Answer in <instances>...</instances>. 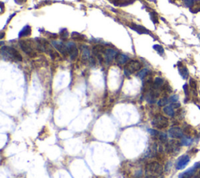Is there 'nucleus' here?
<instances>
[{
    "instance_id": "obj_7",
    "label": "nucleus",
    "mask_w": 200,
    "mask_h": 178,
    "mask_svg": "<svg viewBox=\"0 0 200 178\" xmlns=\"http://www.w3.org/2000/svg\"><path fill=\"white\" fill-rule=\"evenodd\" d=\"M168 135L174 139H181L184 137V133L180 127H173L169 130Z\"/></svg>"
},
{
    "instance_id": "obj_24",
    "label": "nucleus",
    "mask_w": 200,
    "mask_h": 178,
    "mask_svg": "<svg viewBox=\"0 0 200 178\" xmlns=\"http://www.w3.org/2000/svg\"><path fill=\"white\" fill-rule=\"evenodd\" d=\"M153 49H154L160 55H164V49L161 45H160V44H155V45H153Z\"/></svg>"
},
{
    "instance_id": "obj_12",
    "label": "nucleus",
    "mask_w": 200,
    "mask_h": 178,
    "mask_svg": "<svg viewBox=\"0 0 200 178\" xmlns=\"http://www.w3.org/2000/svg\"><path fill=\"white\" fill-rule=\"evenodd\" d=\"M198 167H200V162H198V163L195 164L194 166V167L189 169L187 171H185L184 173H183L182 174L180 175L179 178H192V176H193V174L195 173V171L196 169H198Z\"/></svg>"
},
{
    "instance_id": "obj_36",
    "label": "nucleus",
    "mask_w": 200,
    "mask_h": 178,
    "mask_svg": "<svg viewBox=\"0 0 200 178\" xmlns=\"http://www.w3.org/2000/svg\"><path fill=\"white\" fill-rule=\"evenodd\" d=\"M3 12V3H2V13Z\"/></svg>"
},
{
    "instance_id": "obj_29",
    "label": "nucleus",
    "mask_w": 200,
    "mask_h": 178,
    "mask_svg": "<svg viewBox=\"0 0 200 178\" xmlns=\"http://www.w3.org/2000/svg\"><path fill=\"white\" fill-rule=\"evenodd\" d=\"M184 5H185L186 7L191 8V7H193V5L195 4V0H184Z\"/></svg>"
},
{
    "instance_id": "obj_26",
    "label": "nucleus",
    "mask_w": 200,
    "mask_h": 178,
    "mask_svg": "<svg viewBox=\"0 0 200 178\" xmlns=\"http://www.w3.org/2000/svg\"><path fill=\"white\" fill-rule=\"evenodd\" d=\"M169 102H170L169 99H167V98H163V99H160V101L158 102V105H159V106H164V105H167Z\"/></svg>"
},
{
    "instance_id": "obj_20",
    "label": "nucleus",
    "mask_w": 200,
    "mask_h": 178,
    "mask_svg": "<svg viewBox=\"0 0 200 178\" xmlns=\"http://www.w3.org/2000/svg\"><path fill=\"white\" fill-rule=\"evenodd\" d=\"M82 49V56L84 59H88L89 57H90V52H89L88 48L85 45H83L81 47Z\"/></svg>"
},
{
    "instance_id": "obj_35",
    "label": "nucleus",
    "mask_w": 200,
    "mask_h": 178,
    "mask_svg": "<svg viewBox=\"0 0 200 178\" xmlns=\"http://www.w3.org/2000/svg\"><path fill=\"white\" fill-rule=\"evenodd\" d=\"M15 1H16V2H17V3L21 4V3H22V2H24V1H26V0H15Z\"/></svg>"
},
{
    "instance_id": "obj_15",
    "label": "nucleus",
    "mask_w": 200,
    "mask_h": 178,
    "mask_svg": "<svg viewBox=\"0 0 200 178\" xmlns=\"http://www.w3.org/2000/svg\"><path fill=\"white\" fill-rule=\"evenodd\" d=\"M115 59H116L117 63L118 64L123 65V64H127V63H128L129 58L128 56L124 54H117Z\"/></svg>"
},
{
    "instance_id": "obj_11",
    "label": "nucleus",
    "mask_w": 200,
    "mask_h": 178,
    "mask_svg": "<svg viewBox=\"0 0 200 178\" xmlns=\"http://www.w3.org/2000/svg\"><path fill=\"white\" fill-rule=\"evenodd\" d=\"M117 55V52L114 49H107L104 53V59H105L106 63H110L113 62V60L114 59H116V56Z\"/></svg>"
},
{
    "instance_id": "obj_19",
    "label": "nucleus",
    "mask_w": 200,
    "mask_h": 178,
    "mask_svg": "<svg viewBox=\"0 0 200 178\" xmlns=\"http://www.w3.org/2000/svg\"><path fill=\"white\" fill-rule=\"evenodd\" d=\"M190 11L193 13H198L200 11V0H195L193 7L190 8Z\"/></svg>"
},
{
    "instance_id": "obj_4",
    "label": "nucleus",
    "mask_w": 200,
    "mask_h": 178,
    "mask_svg": "<svg viewBox=\"0 0 200 178\" xmlns=\"http://www.w3.org/2000/svg\"><path fill=\"white\" fill-rule=\"evenodd\" d=\"M152 125L155 128L162 130L168 127L169 120L166 116L162 115H156L152 119Z\"/></svg>"
},
{
    "instance_id": "obj_32",
    "label": "nucleus",
    "mask_w": 200,
    "mask_h": 178,
    "mask_svg": "<svg viewBox=\"0 0 200 178\" xmlns=\"http://www.w3.org/2000/svg\"><path fill=\"white\" fill-rule=\"evenodd\" d=\"M61 36H62L63 38L66 39L68 37V33H67V30H61Z\"/></svg>"
},
{
    "instance_id": "obj_16",
    "label": "nucleus",
    "mask_w": 200,
    "mask_h": 178,
    "mask_svg": "<svg viewBox=\"0 0 200 178\" xmlns=\"http://www.w3.org/2000/svg\"><path fill=\"white\" fill-rule=\"evenodd\" d=\"M31 28L30 26L27 25L25 26V27H24L21 31H20L19 37L20 38H22V37H27V36H29V35H31Z\"/></svg>"
},
{
    "instance_id": "obj_8",
    "label": "nucleus",
    "mask_w": 200,
    "mask_h": 178,
    "mask_svg": "<svg viewBox=\"0 0 200 178\" xmlns=\"http://www.w3.org/2000/svg\"><path fill=\"white\" fill-rule=\"evenodd\" d=\"M67 50H68V56L72 60H74L78 56V50L74 43L68 42L67 44Z\"/></svg>"
},
{
    "instance_id": "obj_31",
    "label": "nucleus",
    "mask_w": 200,
    "mask_h": 178,
    "mask_svg": "<svg viewBox=\"0 0 200 178\" xmlns=\"http://www.w3.org/2000/svg\"><path fill=\"white\" fill-rule=\"evenodd\" d=\"M183 88H184V94H185L186 96V98L188 97V95H189V91H188V84H185L184 85V87H183Z\"/></svg>"
},
{
    "instance_id": "obj_18",
    "label": "nucleus",
    "mask_w": 200,
    "mask_h": 178,
    "mask_svg": "<svg viewBox=\"0 0 200 178\" xmlns=\"http://www.w3.org/2000/svg\"><path fill=\"white\" fill-rule=\"evenodd\" d=\"M164 112L167 115V116H170V117L174 116V110L173 106H172L171 105H167V106L164 107Z\"/></svg>"
},
{
    "instance_id": "obj_9",
    "label": "nucleus",
    "mask_w": 200,
    "mask_h": 178,
    "mask_svg": "<svg viewBox=\"0 0 200 178\" xmlns=\"http://www.w3.org/2000/svg\"><path fill=\"white\" fill-rule=\"evenodd\" d=\"M52 44H53L56 50H58L64 56H68V50H67V44H64L62 42L56 41H52Z\"/></svg>"
},
{
    "instance_id": "obj_1",
    "label": "nucleus",
    "mask_w": 200,
    "mask_h": 178,
    "mask_svg": "<svg viewBox=\"0 0 200 178\" xmlns=\"http://www.w3.org/2000/svg\"><path fill=\"white\" fill-rule=\"evenodd\" d=\"M1 53H2V57L5 58L6 59H8V60L22 61L23 59L21 53L12 47L2 46L1 49Z\"/></svg>"
},
{
    "instance_id": "obj_3",
    "label": "nucleus",
    "mask_w": 200,
    "mask_h": 178,
    "mask_svg": "<svg viewBox=\"0 0 200 178\" xmlns=\"http://www.w3.org/2000/svg\"><path fill=\"white\" fill-rule=\"evenodd\" d=\"M20 47L26 54L28 55L31 57H34L37 55L35 49H38V48L35 47V44L30 40H21V41H20Z\"/></svg>"
},
{
    "instance_id": "obj_28",
    "label": "nucleus",
    "mask_w": 200,
    "mask_h": 178,
    "mask_svg": "<svg viewBox=\"0 0 200 178\" xmlns=\"http://www.w3.org/2000/svg\"><path fill=\"white\" fill-rule=\"evenodd\" d=\"M158 138H159L160 140L163 142H166L167 141V135L164 133H159Z\"/></svg>"
},
{
    "instance_id": "obj_6",
    "label": "nucleus",
    "mask_w": 200,
    "mask_h": 178,
    "mask_svg": "<svg viewBox=\"0 0 200 178\" xmlns=\"http://www.w3.org/2000/svg\"><path fill=\"white\" fill-rule=\"evenodd\" d=\"M181 146H182V145L178 141L171 140L167 142V145H166V151H167V153L176 154L179 152Z\"/></svg>"
},
{
    "instance_id": "obj_33",
    "label": "nucleus",
    "mask_w": 200,
    "mask_h": 178,
    "mask_svg": "<svg viewBox=\"0 0 200 178\" xmlns=\"http://www.w3.org/2000/svg\"><path fill=\"white\" fill-rule=\"evenodd\" d=\"M148 131H149V133L151 134L153 136H158V134H159V132H158L157 130H152V129H149V130H148Z\"/></svg>"
},
{
    "instance_id": "obj_17",
    "label": "nucleus",
    "mask_w": 200,
    "mask_h": 178,
    "mask_svg": "<svg viewBox=\"0 0 200 178\" xmlns=\"http://www.w3.org/2000/svg\"><path fill=\"white\" fill-rule=\"evenodd\" d=\"M163 85H164V80L160 77H156L153 82V87L155 90H157V89L161 88Z\"/></svg>"
},
{
    "instance_id": "obj_10",
    "label": "nucleus",
    "mask_w": 200,
    "mask_h": 178,
    "mask_svg": "<svg viewBox=\"0 0 200 178\" xmlns=\"http://www.w3.org/2000/svg\"><path fill=\"white\" fill-rule=\"evenodd\" d=\"M189 161H190V157L188 155H183L178 159V162H177L176 169L177 170H183L188 164Z\"/></svg>"
},
{
    "instance_id": "obj_27",
    "label": "nucleus",
    "mask_w": 200,
    "mask_h": 178,
    "mask_svg": "<svg viewBox=\"0 0 200 178\" xmlns=\"http://www.w3.org/2000/svg\"><path fill=\"white\" fill-rule=\"evenodd\" d=\"M150 17H151V20L153 21V22L154 23V24L158 23L157 13H156L155 12H151V13H150Z\"/></svg>"
},
{
    "instance_id": "obj_37",
    "label": "nucleus",
    "mask_w": 200,
    "mask_h": 178,
    "mask_svg": "<svg viewBox=\"0 0 200 178\" xmlns=\"http://www.w3.org/2000/svg\"><path fill=\"white\" fill-rule=\"evenodd\" d=\"M145 178H153V177H152V176H146Z\"/></svg>"
},
{
    "instance_id": "obj_22",
    "label": "nucleus",
    "mask_w": 200,
    "mask_h": 178,
    "mask_svg": "<svg viewBox=\"0 0 200 178\" xmlns=\"http://www.w3.org/2000/svg\"><path fill=\"white\" fill-rule=\"evenodd\" d=\"M192 143V139L191 138H188V137H185L182 138V140H181V145H183V146H189V145H191V144Z\"/></svg>"
},
{
    "instance_id": "obj_21",
    "label": "nucleus",
    "mask_w": 200,
    "mask_h": 178,
    "mask_svg": "<svg viewBox=\"0 0 200 178\" xmlns=\"http://www.w3.org/2000/svg\"><path fill=\"white\" fill-rule=\"evenodd\" d=\"M189 84H190L191 88H192V90H193L194 94H195V96H197V92H196L197 83H196V81H195V80L193 79V78H191L190 81H189Z\"/></svg>"
},
{
    "instance_id": "obj_2",
    "label": "nucleus",
    "mask_w": 200,
    "mask_h": 178,
    "mask_svg": "<svg viewBox=\"0 0 200 178\" xmlns=\"http://www.w3.org/2000/svg\"><path fill=\"white\" fill-rule=\"evenodd\" d=\"M164 171V167L160 162H151L148 163L145 166V172L147 176H152V177H158L160 176Z\"/></svg>"
},
{
    "instance_id": "obj_25",
    "label": "nucleus",
    "mask_w": 200,
    "mask_h": 178,
    "mask_svg": "<svg viewBox=\"0 0 200 178\" xmlns=\"http://www.w3.org/2000/svg\"><path fill=\"white\" fill-rule=\"evenodd\" d=\"M148 73H149V70H148L147 69H144V70H141L138 72V76L141 79H143V78H145L146 76H147Z\"/></svg>"
},
{
    "instance_id": "obj_5",
    "label": "nucleus",
    "mask_w": 200,
    "mask_h": 178,
    "mask_svg": "<svg viewBox=\"0 0 200 178\" xmlns=\"http://www.w3.org/2000/svg\"><path fill=\"white\" fill-rule=\"evenodd\" d=\"M141 68V64L138 60H131L126 64L124 72L127 74H131L137 71H139Z\"/></svg>"
},
{
    "instance_id": "obj_14",
    "label": "nucleus",
    "mask_w": 200,
    "mask_h": 178,
    "mask_svg": "<svg viewBox=\"0 0 200 178\" xmlns=\"http://www.w3.org/2000/svg\"><path fill=\"white\" fill-rule=\"evenodd\" d=\"M129 27L135 31L138 32V34H149V31L141 25H138V24H132L131 25H129Z\"/></svg>"
},
{
    "instance_id": "obj_34",
    "label": "nucleus",
    "mask_w": 200,
    "mask_h": 178,
    "mask_svg": "<svg viewBox=\"0 0 200 178\" xmlns=\"http://www.w3.org/2000/svg\"><path fill=\"white\" fill-rule=\"evenodd\" d=\"M171 105L173 106L174 109L179 108V107H180V103H179V102H174V103H172Z\"/></svg>"
},
{
    "instance_id": "obj_30",
    "label": "nucleus",
    "mask_w": 200,
    "mask_h": 178,
    "mask_svg": "<svg viewBox=\"0 0 200 178\" xmlns=\"http://www.w3.org/2000/svg\"><path fill=\"white\" fill-rule=\"evenodd\" d=\"M169 101L172 103H174V102H178V96H173L169 99Z\"/></svg>"
},
{
    "instance_id": "obj_23",
    "label": "nucleus",
    "mask_w": 200,
    "mask_h": 178,
    "mask_svg": "<svg viewBox=\"0 0 200 178\" xmlns=\"http://www.w3.org/2000/svg\"><path fill=\"white\" fill-rule=\"evenodd\" d=\"M72 38L75 40H78V41H83L84 40V37L81 35V34L78 33V32H73L71 35Z\"/></svg>"
},
{
    "instance_id": "obj_13",
    "label": "nucleus",
    "mask_w": 200,
    "mask_h": 178,
    "mask_svg": "<svg viewBox=\"0 0 200 178\" xmlns=\"http://www.w3.org/2000/svg\"><path fill=\"white\" fill-rule=\"evenodd\" d=\"M178 71H179L180 75L182 77L183 79H187L189 76L188 70L187 69V67L183 65L181 62H179L178 63Z\"/></svg>"
}]
</instances>
